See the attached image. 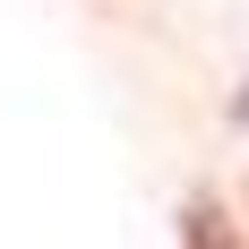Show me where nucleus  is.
<instances>
[{"instance_id":"1","label":"nucleus","mask_w":249,"mask_h":249,"mask_svg":"<svg viewBox=\"0 0 249 249\" xmlns=\"http://www.w3.org/2000/svg\"><path fill=\"white\" fill-rule=\"evenodd\" d=\"M180 249H249V232L232 224L215 198H189L180 206Z\"/></svg>"}]
</instances>
